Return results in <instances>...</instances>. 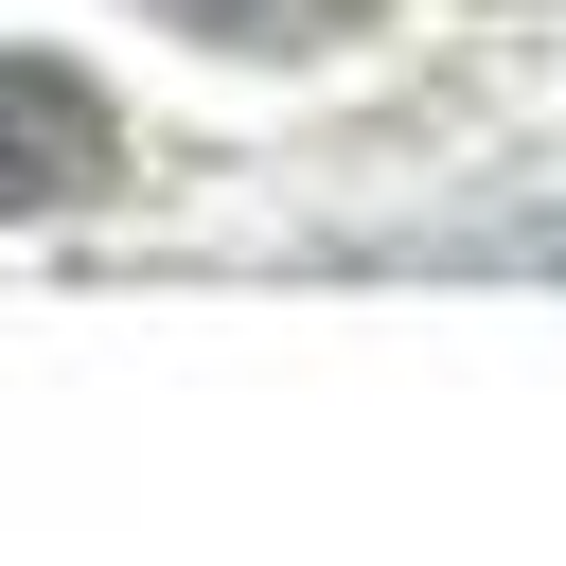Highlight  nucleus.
<instances>
[{"label":"nucleus","instance_id":"1","mask_svg":"<svg viewBox=\"0 0 566 566\" xmlns=\"http://www.w3.org/2000/svg\"><path fill=\"white\" fill-rule=\"evenodd\" d=\"M124 177V106L71 53H0V212H71Z\"/></svg>","mask_w":566,"mask_h":566},{"label":"nucleus","instance_id":"2","mask_svg":"<svg viewBox=\"0 0 566 566\" xmlns=\"http://www.w3.org/2000/svg\"><path fill=\"white\" fill-rule=\"evenodd\" d=\"M142 18H177V35H212V53H336L371 0H142Z\"/></svg>","mask_w":566,"mask_h":566}]
</instances>
